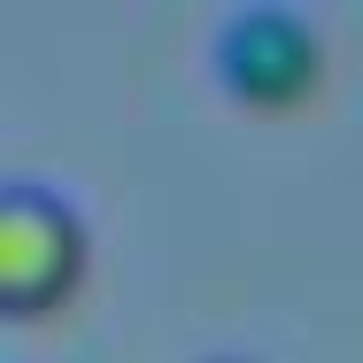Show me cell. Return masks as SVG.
Masks as SVG:
<instances>
[{"label": "cell", "mask_w": 363, "mask_h": 363, "mask_svg": "<svg viewBox=\"0 0 363 363\" xmlns=\"http://www.w3.org/2000/svg\"><path fill=\"white\" fill-rule=\"evenodd\" d=\"M85 271V224L55 186L8 178L0 186V309L47 317Z\"/></svg>", "instance_id": "6da1fadb"}, {"label": "cell", "mask_w": 363, "mask_h": 363, "mask_svg": "<svg viewBox=\"0 0 363 363\" xmlns=\"http://www.w3.org/2000/svg\"><path fill=\"white\" fill-rule=\"evenodd\" d=\"M317 62H325L317 23L294 16V8H240V16H224V31H217L224 93H240V101H255V108L301 101V93L317 85Z\"/></svg>", "instance_id": "7a4b0ae2"}, {"label": "cell", "mask_w": 363, "mask_h": 363, "mask_svg": "<svg viewBox=\"0 0 363 363\" xmlns=\"http://www.w3.org/2000/svg\"><path fill=\"white\" fill-rule=\"evenodd\" d=\"M209 363H240V356H209Z\"/></svg>", "instance_id": "3957f363"}]
</instances>
